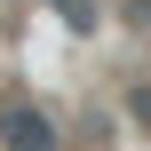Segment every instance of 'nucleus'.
<instances>
[{"label":"nucleus","mask_w":151,"mask_h":151,"mask_svg":"<svg viewBox=\"0 0 151 151\" xmlns=\"http://www.w3.org/2000/svg\"><path fill=\"white\" fill-rule=\"evenodd\" d=\"M0 151H64V135L40 104H8L0 111Z\"/></svg>","instance_id":"nucleus-1"}]
</instances>
